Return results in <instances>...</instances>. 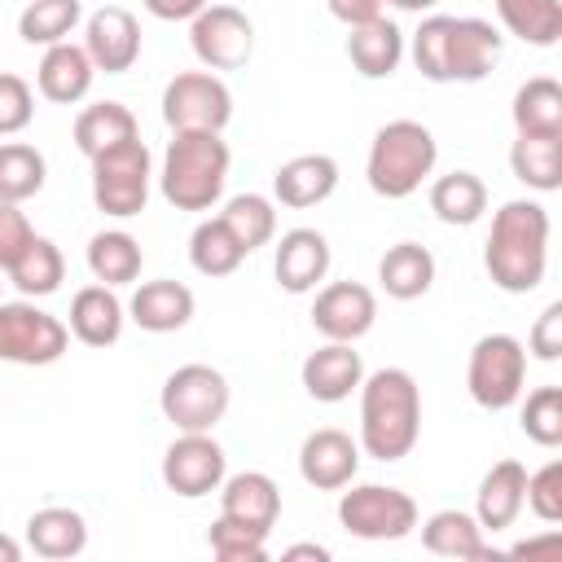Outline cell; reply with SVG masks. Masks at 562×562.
<instances>
[{
    "instance_id": "cell-6",
    "label": "cell",
    "mask_w": 562,
    "mask_h": 562,
    "mask_svg": "<svg viewBox=\"0 0 562 562\" xmlns=\"http://www.w3.org/2000/svg\"><path fill=\"white\" fill-rule=\"evenodd\" d=\"M522 382H527V351L514 334H483L470 347L465 386L479 408H492V413L514 408L522 400Z\"/></svg>"
},
{
    "instance_id": "cell-23",
    "label": "cell",
    "mask_w": 562,
    "mask_h": 562,
    "mask_svg": "<svg viewBox=\"0 0 562 562\" xmlns=\"http://www.w3.org/2000/svg\"><path fill=\"white\" fill-rule=\"evenodd\" d=\"M123 303L114 294V285H83L75 299H70V334L83 342V347H110L123 338Z\"/></svg>"
},
{
    "instance_id": "cell-27",
    "label": "cell",
    "mask_w": 562,
    "mask_h": 562,
    "mask_svg": "<svg viewBox=\"0 0 562 562\" xmlns=\"http://www.w3.org/2000/svg\"><path fill=\"white\" fill-rule=\"evenodd\" d=\"M509 171L536 189V193H553L562 189V132L544 136V132H518L514 149H509Z\"/></svg>"
},
{
    "instance_id": "cell-13",
    "label": "cell",
    "mask_w": 562,
    "mask_h": 562,
    "mask_svg": "<svg viewBox=\"0 0 562 562\" xmlns=\"http://www.w3.org/2000/svg\"><path fill=\"white\" fill-rule=\"evenodd\" d=\"M162 483L184 501L211 496L224 483V448L211 430H180V439L162 452Z\"/></svg>"
},
{
    "instance_id": "cell-28",
    "label": "cell",
    "mask_w": 562,
    "mask_h": 562,
    "mask_svg": "<svg viewBox=\"0 0 562 562\" xmlns=\"http://www.w3.org/2000/svg\"><path fill=\"white\" fill-rule=\"evenodd\" d=\"M378 281L391 299L408 303V299H422L435 281V255L422 246V241H395L382 259H378Z\"/></svg>"
},
{
    "instance_id": "cell-24",
    "label": "cell",
    "mask_w": 562,
    "mask_h": 562,
    "mask_svg": "<svg viewBox=\"0 0 562 562\" xmlns=\"http://www.w3.org/2000/svg\"><path fill=\"white\" fill-rule=\"evenodd\" d=\"M220 514L272 531V522L281 514V492H277V483L268 474L241 470V474H233V479L220 483Z\"/></svg>"
},
{
    "instance_id": "cell-38",
    "label": "cell",
    "mask_w": 562,
    "mask_h": 562,
    "mask_svg": "<svg viewBox=\"0 0 562 562\" xmlns=\"http://www.w3.org/2000/svg\"><path fill=\"white\" fill-rule=\"evenodd\" d=\"M83 18V4L79 0H31L22 13H18V35L26 44H61L75 22Z\"/></svg>"
},
{
    "instance_id": "cell-14",
    "label": "cell",
    "mask_w": 562,
    "mask_h": 562,
    "mask_svg": "<svg viewBox=\"0 0 562 562\" xmlns=\"http://www.w3.org/2000/svg\"><path fill=\"white\" fill-rule=\"evenodd\" d=\"M373 321H378V299L360 281H334L312 303V325L329 342H356L373 329Z\"/></svg>"
},
{
    "instance_id": "cell-5",
    "label": "cell",
    "mask_w": 562,
    "mask_h": 562,
    "mask_svg": "<svg viewBox=\"0 0 562 562\" xmlns=\"http://www.w3.org/2000/svg\"><path fill=\"white\" fill-rule=\"evenodd\" d=\"M435 158H439V145L430 136L426 123L417 119H391L386 127H378L373 145H369V189L378 198H408L422 189V180L435 171Z\"/></svg>"
},
{
    "instance_id": "cell-34",
    "label": "cell",
    "mask_w": 562,
    "mask_h": 562,
    "mask_svg": "<svg viewBox=\"0 0 562 562\" xmlns=\"http://www.w3.org/2000/svg\"><path fill=\"white\" fill-rule=\"evenodd\" d=\"M509 114H514V127H518V132L558 136V132H562V88H558V79H549V75L527 79V83L514 92Z\"/></svg>"
},
{
    "instance_id": "cell-3",
    "label": "cell",
    "mask_w": 562,
    "mask_h": 562,
    "mask_svg": "<svg viewBox=\"0 0 562 562\" xmlns=\"http://www.w3.org/2000/svg\"><path fill=\"white\" fill-rule=\"evenodd\" d=\"M422 435V395L408 369L360 378V448L378 461H400Z\"/></svg>"
},
{
    "instance_id": "cell-50",
    "label": "cell",
    "mask_w": 562,
    "mask_h": 562,
    "mask_svg": "<svg viewBox=\"0 0 562 562\" xmlns=\"http://www.w3.org/2000/svg\"><path fill=\"white\" fill-rule=\"evenodd\" d=\"M382 4H395V9H404V13H426V9H435L439 0H382Z\"/></svg>"
},
{
    "instance_id": "cell-51",
    "label": "cell",
    "mask_w": 562,
    "mask_h": 562,
    "mask_svg": "<svg viewBox=\"0 0 562 562\" xmlns=\"http://www.w3.org/2000/svg\"><path fill=\"white\" fill-rule=\"evenodd\" d=\"M0 285H4V281H0Z\"/></svg>"
},
{
    "instance_id": "cell-30",
    "label": "cell",
    "mask_w": 562,
    "mask_h": 562,
    "mask_svg": "<svg viewBox=\"0 0 562 562\" xmlns=\"http://www.w3.org/2000/svg\"><path fill=\"white\" fill-rule=\"evenodd\" d=\"M422 544L439 558H487L483 527L465 509H439L422 522Z\"/></svg>"
},
{
    "instance_id": "cell-22",
    "label": "cell",
    "mask_w": 562,
    "mask_h": 562,
    "mask_svg": "<svg viewBox=\"0 0 562 562\" xmlns=\"http://www.w3.org/2000/svg\"><path fill=\"white\" fill-rule=\"evenodd\" d=\"M132 321L149 334H176L193 321V290L184 281H171V277H158V281H145L132 303H127Z\"/></svg>"
},
{
    "instance_id": "cell-25",
    "label": "cell",
    "mask_w": 562,
    "mask_h": 562,
    "mask_svg": "<svg viewBox=\"0 0 562 562\" xmlns=\"http://www.w3.org/2000/svg\"><path fill=\"white\" fill-rule=\"evenodd\" d=\"M347 57L364 79H386L404 61V31L391 18H373L364 26H351Z\"/></svg>"
},
{
    "instance_id": "cell-44",
    "label": "cell",
    "mask_w": 562,
    "mask_h": 562,
    "mask_svg": "<svg viewBox=\"0 0 562 562\" xmlns=\"http://www.w3.org/2000/svg\"><path fill=\"white\" fill-rule=\"evenodd\" d=\"M31 237H35V228L18 211V202H0V272H9V263L31 246Z\"/></svg>"
},
{
    "instance_id": "cell-21",
    "label": "cell",
    "mask_w": 562,
    "mask_h": 562,
    "mask_svg": "<svg viewBox=\"0 0 562 562\" xmlns=\"http://www.w3.org/2000/svg\"><path fill=\"white\" fill-rule=\"evenodd\" d=\"M334 189H338V162L329 154H299V158L281 162L277 176H272L277 202L281 206H294V211L325 202Z\"/></svg>"
},
{
    "instance_id": "cell-15",
    "label": "cell",
    "mask_w": 562,
    "mask_h": 562,
    "mask_svg": "<svg viewBox=\"0 0 562 562\" xmlns=\"http://www.w3.org/2000/svg\"><path fill=\"white\" fill-rule=\"evenodd\" d=\"M360 470V443L347 435V430H312L299 448V474L303 483H312L316 492H338L356 479Z\"/></svg>"
},
{
    "instance_id": "cell-9",
    "label": "cell",
    "mask_w": 562,
    "mask_h": 562,
    "mask_svg": "<svg viewBox=\"0 0 562 562\" xmlns=\"http://www.w3.org/2000/svg\"><path fill=\"white\" fill-rule=\"evenodd\" d=\"M158 408L176 430H211L228 413V378L211 364H180L162 382Z\"/></svg>"
},
{
    "instance_id": "cell-49",
    "label": "cell",
    "mask_w": 562,
    "mask_h": 562,
    "mask_svg": "<svg viewBox=\"0 0 562 562\" xmlns=\"http://www.w3.org/2000/svg\"><path fill=\"white\" fill-rule=\"evenodd\" d=\"M18 558H22V544H18L13 536L0 531V562H18Z\"/></svg>"
},
{
    "instance_id": "cell-10",
    "label": "cell",
    "mask_w": 562,
    "mask_h": 562,
    "mask_svg": "<svg viewBox=\"0 0 562 562\" xmlns=\"http://www.w3.org/2000/svg\"><path fill=\"white\" fill-rule=\"evenodd\" d=\"M338 522L356 540H404L417 527V501L400 487L360 483V487L342 492Z\"/></svg>"
},
{
    "instance_id": "cell-46",
    "label": "cell",
    "mask_w": 562,
    "mask_h": 562,
    "mask_svg": "<svg viewBox=\"0 0 562 562\" xmlns=\"http://www.w3.org/2000/svg\"><path fill=\"white\" fill-rule=\"evenodd\" d=\"M325 4L342 26H364V22L382 18V0H325Z\"/></svg>"
},
{
    "instance_id": "cell-12",
    "label": "cell",
    "mask_w": 562,
    "mask_h": 562,
    "mask_svg": "<svg viewBox=\"0 0 562 562\" xmlns=\"http://www.w3.org/2000/svg\"><path fill=\"white\" fill-rule=\"evenodd\" d=\"M189 44L206 70H241L255 53V26L233 4H206L189 18Z\"/></svg>"
},
{
    "instance_id": "cell-42",
    "label": "cell",
    "mask_w": 562,
    "mask_h": 562,
    "mask_svg": "<svg viewBox=\"0 0 562 562\" xmlns=\"http://www.w3.org/2000/svg\"><path fill=\"white\" fill-rule=\"evenodd\" d=\"M522 505H531V514L540 522H558L562 518V461L540 465L536 474H527V496Z\"/></svg>"
},
{
    "instance_id": "cell-11",
    "label": "cell",
    "mask_w": 562,
    "mask_h": 562,
    "mask_svg": "<svg viewBox=\"0 0 562 562\" xmlns=\"http://www.w3.org/2000/svg\"><path fill=\"white\" fill-rule=\"evenodd\" d=\"M233 119V92L211 70H184L162 88V123L171 132H224Z\"/></svg>"
},
{
    "instance_id": "cell-35",
    "label": "cell",
    "mask_w": 562,
    "mask_h": 562,
    "mask_svg": "<svg viewBox=\"0 0 562 562\" xmlns=\"http://www.w3.org/2000/svg\"><path fill=\"white\" fill-rule=\"evenodd\" d=\"M4 277H9L26 299H44V294H53V290L61 285V277H66V259H61L57 241H48V237H31V246L9 263Z\"/></svg>"
},
{
    "instance_id": "cell-37",
    "label": "cell",
    "mask_w": 562,
    "mask_h": 562,
    "mask_svg": "<svg viewBox=\"0 0 562 562\" xmlns=\"http://www.w3.org/2000/svg\"><path fill=\"white\" fill-rule=\"evenodd\" d=\"M220 220L228 224V233L241 241L246 255L259 250V246H268L272 233H277V211H272V202L263 193H237V198H228V206L220 211Z\"/></svg>"
},
{
    "instance_id": "cell-41",
    "label": "cell",
    "mask_w": 562,
    "mask_h": 562,
    "mask_svg": "<svg viewBox=\"0 0 562 562\" xmlns=\"http://www.w3.org/2000/svg\"><path fill=\"white\" fill-rule=\"evenodd\" d=\"M522 435L540 448H558L562 443V386H536L522 400Z\"/></svg>"
},
{
    "instance_id": "cell-1",
    "label": "cell",
    "mask_w": 562,
    "mask_h": 562,
    "mask_svg": "<svg viewBox=\"0 0 562 562\" xmlns=\"http://www.w3.org/2000/svg\"><path fill=\"white\" fill-rule=\"evenodd\" d=\"M501 31L483 18L430 13L413 31V61L430 83H479L501 57Z\"/></svg>"
},
{
    "instance_id": "cell-20",
    "label": "cell",
    "mask_w": 562,
    "mask_h": 562,
    "mask_svg": "<svg viewBox=\"0 0 562 562\" xmlns=\"http://www.w3.org/2000/svg\"><path fill=\"white\" fill-rule=\"evenodd\" d=\"M92 75H97V66H92L88 48L61 40V44H48V48H44V61H40V70H35V83H40V92H44L48 101L75 105V101L88 97Z\"/></svg>"
},
{
    "instance_id": "cell-43",
    "label": "cell",
    "mask_w": 562,
    "mask_h": 562,
    "mask_svg": "<svg viewBox=\"0 0 562 562\" xmlns=\"http://www.w3.org/2000/svg\"><path fill=\"white\" fill-rule=\"evenodd\" d=\"M31 114H35V97H31L26 79L13 70H0V136L22 132L31 123Z\"/></svg>"
},
{
    "instance_id": "cell-8",
    "label": "cell",
    "mask_w": 562,
    "mask_h": 562,
    "mask_svg": "<svg viewBox=\"0 0 562 562\" xmlns=\"http://www.w3.org/2000/svg\"><path fill=\"white\" fill-rule=\"evenodd\" d=\"M70 347V329L66 321H57L53 312L35 307L31 299L22 303H0V360L4 364H57Z\"/></svg>"
},
{
    "instance_id": "cell-48",
    "label": "cell",
    "mask_w": 562,
    "mask_h": 562,
    "mask_svg": "<svg viewBox=\"0 0 562 562\" xmlns=\"http://www.w3.org/2000/svg\"><path fill=\"white\" fill-rule=\"evenodd\" d=\"M285 558L294 562V558H316V562H329V549L325 544H290L285 549Z\"/></svg>"
},
{
    "instance_id": "cell-7",
    "label": "cell",
    "mask_w": 562,
    "mask_h": 562,
    "mask_svg": "<svg viewBox=\"0 0 562 562\" xmlns=\"http://www.w3.org/2000/svg\"><path fill=\"white\" fill-rule=\"evenodd\" d=\"M92 202L101 215L127 220L149 202V149L140 136L92 158Z\"/></svg>"
},
{
    "instance_id": "cell-17",
    "label": "cell",
    "mask_w": 562,
    "mask_h": 562,
    "mask_svg": "<svg viewBox=\"0 0 562 562\" xmlns=\"http://www.w3.org/2000/svg\"><path fill=\"white\" fill-rule=\"evenodd\" d=\"M272 272H277V285L285 294L316 290V281H325V272H329V241H325V233H316V228H290L281 237V246H277Z\"/></svg>"
},
{
    "instance_id": "cell-26",
    "label": "cell",
    "mask_w": 562,
    "mask_h": 562,
    "mask_svg": "<svg viewBox=\"0 0 562 562\" xmlns=\"http://www.w3.org/2000/svg\"><path fill=\"white\" fill-rule=\"evenodd\" d=\"M26 544L48 558V562H61V558H75L88 549V522L83 514L66 509V505H48V509H35L26 518Z\"/></svg>"
},
{
    "instance_id": "cell-45",
    "label": "cell",
    "mask_w": 562,
    "mask_h": 562,
    "mask_svg": "<svg viewBox=\"0 0 562 562\" xmlns=\"http://www.w3.org/2000/svg\"><path fill=\"white\" fill-rule=\"evenodd\" d=\"M527 351H531L536 360H558V356H562V303H549V307L536 316V325H531V334H527Z\"/></svg>"
},
{
    "instance_id": "cell-33",
    "label": "cell",
    "mask_w": 562,
    "mask_h": 562,
    "mask_svg": "<svg viewBox=\"0 0 562 562\" xmlns=\"http://www.w3.org/2000/svg\"><path fill=\"white\" fill-rule=\"evenodd\" d=\"M140 263H145L140 241L132 233H123V228H105V233H97L88 241V268H92V277L101 285H127V281H136L140 277Z\"/></svg>"
},
{
    "instance_id": "cell-47",
    "label": "cell",
    "mask_w": 562,
    "mask_h": 562,
    "mask_svg": "<svg viewBox=\"0 0 562 562\" xmlns=\"http://www.w3.org/2000/svg\"><path fill=\"white\" fill-rule=\"evenodd\" d=\"M145 9L154 18H162V22H189L193 13L206 9V0H145Z\"/></svg>"
},
{
    "instance_id": "cell-31",
    "label": "cell",
    "mask_w": 562,
    "mask_h": 562,
    "mask_svg": "<svg viewBox=\"0 0 562 562\" xmlns=\"http://www.w3.org/2000/svg\"><path fill=\"white\" fill-rule=\"evenodd\" d=\"M496 18L522 44L553 48L562 40V0H496Z\"/></svg>"
},
{
    "instance_id": "cell-40",
    "label": "cell",
    "mask_w": 562,
    "mask_h": 562,
    "mask_svg": "<svg viewBox=\"0 0 562 562\" xmlns=\"http://www.w3.org/2000/svg\"><path fill=\"white\" fill-rule=\"evenodd\" d=\"M211 553L220 562H263L268 558V527H250V522H237L228 514H220L211 522Z\"/></svg>"
},
{
    "instance_id": "cell-19",
    "label": "cell",
    "mask_w": 562,
    "mask_h": 562,
    "mask_svg": "<svg viewBox=\"0 0 562 562\" xmlns=\"http://www.w3.org/2000/svg\"><path fill=\"white\" fill-rule=\"evenodd\" d=\"M364 378L360 351H351V342H325L303 360V391L321 404H338L347 400Z\"/></svg>"
},
{
    "instance_id": "cell-32",
    "label": "cell",
    "mask_w": 562,
    "mask_h": 562,
    "mask_svg": "<svg viewBox=\"0 0 562 562\" xmlns=\"http://www.w3.org/2000/svg\"><path fill=\"white\" fill-rule=\"evenodd\" d=\"M430 211L443 220V224H474L483 211H487V184L474 176V171H448L430 184Z\"/></svg>"
},
{
    "instance_id": "cell-29",
    "label": "cell",
    "mask_w": 562,
    "mask_h": 562,
    "mask_svg": "<svg viewBox=\"0 0 562 562\" xmlns=\"http://www.w3.org/2000/svg\"><path fill=\"white\" fill-rule=\"evenodd\" d=\"M132 136H136V114L119 101H97V105L79 110V119H75V145L83 158H97Z\"/></svg>"
},
{
    "instance_id": "cell-18",
    "label": "cell",
    "mask_w": 562,
    "mask_h": 562,
    "mask_svg": "<svg viewBox=\"0 0 562 562\" xmlns=\"http://www.w3.org/2000/svg\"><path fill=\"white\" fill-rule=\"evenodd\" d=\"M522 496H527V465L505 457L496 461L483 483H479V496H474V518L483 531H505L514 527V518L522 514Z\"/></svg>"
},
{
    "instance_id": "cell-2",
    "label": "cell",
    "mask_w": 562,
    "mask_h": 562,
    "mask_svg": "<svg viewBox=\"0 0 562 562\" xmlns=\"http://www.w3.org/2000/svg\"><path fill=\"white\" fill-rule=\"evenodd\" d=\"M483 268L505 294H527L549 268V211L531 198H514L492 215Z\"/></svg>"
},
{
    "instance_id": "cell-4",
    "label": "cell",
    "mask_w": 562,
    "mask_h": 562,
    "mask_svg": "<svg viewBox=\"0 0 562 562\" xmlns=\"http://www.w3.org/2000/svg\"><path fill=\"white\" fill-rule=\"evenodd\" d=\"M228 162L233 154L220 132H176L162 154L158 189L176 211H211L224 193Z\"/></svg>"
},
{
    "instance_id": "cell-39",
    "label": "cell",
    "mask_w": 562,
    "mask_h": 562,
    "mask_svg": "<svg viewBox=\"0 0 562 562\" xmlns=\"http://www.w3.org/2000/svg\"><path fill=\"white\" fill-rule=\"evenodd\" d=\"M44 189V154L35 145H0V202H26Z\"/></svg>"
},
{
    "instance_id": "cell-16",
    "label": "cell",
    "mask_w": 562,
    "mask_h": 562,
    "mask_svg": "<svg viewBox=\"0 0 562 562\" xmlns=\"http://www.w3.org/2000/svg\"><path fill=\"white\" fill-rule=\"evenodd\" d=\"M83 48L92 57L97 70L105 75H123L136 66L140 57V26L136 18L123 9V4H105L88 18V31H83Z\"/></svg>"
},
{
    "instance_id": "cell-36",
    "label": "cell",
    "mask_w": 562,
    "mask_h": 562,
    "mask_svg": "<svg viewBox=\"0 0 562 562\" xmlns=\"http://www.w3.org/2000/svg\"><path fill=\"white\" fill-rule=\"evenodd\" d=\"M246 259L241 241L228 233V224L215 215V220H202L189 237V263L202 272V277H228L237 272V263Z\"/></svg>"
}]
</instances>
